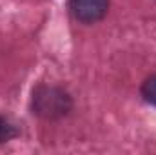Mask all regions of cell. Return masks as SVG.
Masks as SVG:
<instances>
[{
    "label": "cell",
    "mask_w": 156,
    "mask_h": 155,
    "mask_svg": "<svg viewBox=\"0 0 156 155\" xmlns=\"http://www.w3.org/2000/svg\"><path fill=\"white\" fill-rule=\"evenodd\" d=\"M109 0H71L75 18L83 24H94L107 15Z\"/></svg>",
    "instance_id": "2"
},
{
    "label": "cell",
    "mask_w": 156,
    "mask_h": 155,
    "mask_svg": "<svg viewBox=\"0 0 156 155\" xmlns=\"http://www.w3.org/2000/svg\"><path fill=\"white\" fill-rule=\"evenodd\" d=\"M16 135H18L16 126H15L9 119H5L4 115H0V142H7V141L15 139Z\"/></svg>",
    "instance_id": "3"
},
{
    "label": "cell",
    "mask_w": 156,
    "mask_h": 155,
    "mask_svg": "<svg viewBox=\"0 0 156 155\" xmlns=\"http://www.w3.org/2000/svg\"><path fill=\"white\" fill-rule=\"evenodd\" d=\"M142 97L149 102L156 106V75H151L144 80L142 84Z\"/></svg>",
    "instance_id": "4"
},
{
    "label": "cell",
    "mask_w": 156,
    "mask_h": 155,
    "mask_svg": "<svg viewBox=\"0 0 156 155\" xmlns=\"http://www.w3.org/2000/svg\"><path fill=\"white\" fill-rule=\"evenodd\" d=\"M31 110L44 120H58L69 115V112L73 110V99L64 88L40 84L33 89Z\"/></svg>",
    "instance_id": "1"
}]
</instances>
